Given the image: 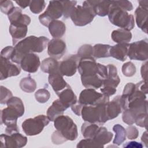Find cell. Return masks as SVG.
I'll return each mask as SVG.
<instances>
[{"label": "cell", "instance_id": "1", "mask_svg": "<svg viewBox=\"0 0 148 148\" xmlns=\"http://www.w3.org/2000/svg\"><path fill=\"white\" fill-rule=\"evenodd\" d=\"M49 39L45 36H29L18 42L14 47L11 61L20 65L22 58L31 53H40L47 46Z\"/></svg>", "mask_w": 148, "mask_h": 148}, {"label": "cell", "instance_id": "2", "mask_svg": "<svg viewBox=\"0 0 148 148\" xmlns=\"http://www.w3.org/2000/svg\"><path fill=\"white\" fill-rule=\"evenodd\" d=\"M108 16L110 22L120 28L130 31L135 26L134 16L120 8L113 1H112Z\"/></svg>", "mask_w": 148, "mask_h": 148}, {"label": "cell", "instance_id": "3", "mask_svg": "<svg viewBox=\"0 0 148 148\" xmlns=\"http://www.w3.org/2000/svg\"><path fill=\"white\" fill-rule=\"evenodd\" d=\"M94 1H85L83 5L76 6L70 18L76 26H84L92 22L96 14L94 10Z\"/></svg>", "mask_w": 148, "mask_h": 148}, {"label": "cell", "instance_id": "4", "mask_svg": "<svg viewBox=\"0 0 148 148\" xmlns=\"http://www.w3.org/2000/svg\"><path fill=\"white\" fill-rule=\"evenodd\" d=\"M54 125L67 140H75L77 139V125L68 116L62 114L57 117L54 121Z\"/></svg>", "mask_w": 148, "mask_h": 148}, {"label": "cell", "instance_id": "5", "mask_svg": "<svg viewBox=\"0 0 148 148\" xmlns=\"http://www.w3.org/2000/svg\"><path fill=\"white\" fill-rule=\"evenodd\" d=\"M105 103L95 106L83 105L81 110V116L84 121L102 125L108 120L105 114Z\"/></svg>", "mask_w": 148, "mask_h": 148}, {"label": "cell", "instance_id": "6", "mask_svg": "<svg viewBox=\"0 0 148 148\" xmlns=\"http://www.w3.org/2000/svg\"><path fill=\"white\" fill-rule=\"evenodd\" d=\"M50 121L47 116L40 114L34 118L25 119L23 122L21 127L23 131L27 135L34 136L39 134Z\"/></svg>", "mask_w": 148, "mask_h": 148}, {"label": "cell", "instance_id": "7", "mask_svg": "<svg viewBox=\"0 0 148 148\" xmlns=\"http://www.w3.org/2000/svg\"><path fill=\"white\" fill-rule=\"evenodd\" d=\"M63 15V6L61 1H51L46 10L39 16L40 23L47 27L54 20H56Z\"/></svg>", "mask_w": 148, "mask_h": 148}, {"label": "cell", "instance_id": "8", "mask_svg": "<svg viewBox=\"0 0 148 148\" xmlns=\"http://www.w3.org/2000/svg\"><path fill=\"white\" fill-rule=\"evenodd\" d=\"M109 101V97L98 92L94 88H86L79 95L78 102L82 105L95 106Z\"/></svg>", "mask_w": 148, "mask_h": 148}, {"label": "cell", "instance_id": "9", "mask_svg": "<svg viewBox=\"0 0 148 148\" xmlns=\"http://www.w3.org/2000/svg\"><path fill=\"white\" fill-rule=\"evenodd\" d=\"M148 40L144 39L129 44L128 57L131 60L146 61L148 58Z\"/></svg>", "mask_w": 148, "mask_h": 148}, {"label": "cell", "instance_id": "10", "mask_svg": "<svg viewBox=\"0 0 148 148\" xmlns=\"http://www.w3.org/2000/svg\"><path fill=\"white\" fill-rule=\"evenodd\" d=\"M0 147L6 148H20L25 146L27 143V138L19 132L11 134H1L0 136Z\"/></svg>", "mask_w": 148, "mask_h": 148}, {"label": "cell", "instance_id": "11", "mask_svg": "<svg viewBox=\"0 0 148 148\" xmlns=\"http://www.w3.org/2000/svg\"><path fill=\"white\" fill-rule=\"evenodd\" d=\"M80 57L76 54H71L59 62L58 71L62 76H72L77 69Z\"/></svg>", "mask_w": 148, "mask_h": 148}, {"label": "cell", "instance_id": "12", "mask_svg": "<svg viewBox=\"0 0 148 148\" xmlns=\"http://www.w3.org/2000/svg\"><path fill=\"white\" fill-rule=\"evenodd\" d=\"M20 66L14 64L12 61L1 57V80H4L12 76H17L20 74Z\"/></svg>", "mask_w": 148, "mask_h": 148}, {"label": "cell", "instance_id": "13", "mask_svg": "<svg viewBox=\"0 0 148 148\" xmlns=\"http://www.w3.org/2000/svg\"><path fill=\"white\" fill-rule=\"evenodd\" d=\"M66 49L65 42L61 39L53 38L47 45V53L53 58L60 59L65 53Z\"/></svg>", "mask_w": 148, "mask_h": 148}, {"label": "cell", "instance_id": "14", "mask_svg": "<svg viewBox=\"0 0 148 148\" xmlns=\"http://www.w3.org/2000/svg\"><path fill=\"white\" fill-rule=\"evenodd\" d=\"M40 64L38 56L31 53L25 55L22 58L20 65L24 71L28 73H35L38 71Z\"/></svg>", "mask_w": 148, "mask_h": 148}, {"label": "cell", "instance_id": "15", "mask_svg": "<svg viewBox=\"0 0 148 148\" xmlns=\"http://www.w3.org/2000/svg\"><path fill=\"white\" fill-rule=\"evenodd\" d=\"M22 116L17 109L13 106H8L1 112V124H3L6 126L16 125L18 118Z\"/></svg>", "mask_w": 148, "mask_h": 148}, {"label": "cell", "instance_id": "16", "mask_svg": "<svg viewBox=\"0 0 148 148\" xmlns=\"http://www.w3.org/2000/svg\"><path fill=\"white\" fill-rule=\"evenodd\" d=\"M105 110L108 121L117 117L122 113L123 109L120 101V95H117L112 101L106 102L105 105Z\"/></svg>", "mask_w": 148, "mask_h": 148}, {"label": "cell", "instance_id": "17", "mask_svg": "<svg viewBox=\"0 0 148 148\" xmlns=\"http://www.w3.org/2000/svg\"><path fill=\"white\" fill-rule=\"evenodd\" d=\"M10 24L28 25L31 18L27 14L22 13V10L18 7H14L7 14Z\"/></svg>", "mask_w": 148, "mask_h": 148}, {"label": "cell", "instance_id": "18", "mask_svg": "<svg viewBox=\"0 0 148 148\" xmlns=\"http://www.w3.org/2000/svg\"><path fill=\"white\" fill-rule=\"evenodd\" d=\"M48 81L57 94L68 86L64 79L63 76L59 72L49 74Z\"/></svg>", "mask_w": 148, "mask_h": 148}, {"label": "cell", "instance_id": "19", "mask_svg": "<svg viewBox=\"0 0 148 148\" xmlns=\"http://www.w3.org/2000/svg\"><path fill=\"white\" fill-rule=\"evenodd\" d=\"M106 66L108 69V76L103 80L102 86L116 88L120 82V77L117 75V68L113 64H109Z\"/></svg>", "mask_w": 148, "mask_h": 148}, {"label": "cell", "instance_id": "20", "mask_svg": "<svg viewBox=\"0 0 148 148\" xmlns=\"http://www.w3.org/2000/svg\"><path fill=\"white\" fill-rule=\"evenodd\" d=\"M57 95L58 96L61 102L67 108L71 107L77 102V97L69 85Z\"/></svg>", "mask_w": 148, "mask_h": 148}, {"label": "cell", "instance_id": "21", "mask_svg": "<svg viewBox=\"0 0 148 148\" xmlns=\"http://www.w3.org/2000/svg\"><path fill=\"white\" fill-rule=\"evenodd\" d=\"M9 32L12 37L13 45L15 46L18 42L25 38L27 31V25H12L9 26Z\"/></svg>", "mask_w": 148, "mask_h": 148}, {"label": "cell", "instance_id": "22", "mask_svg": "<svg viewBox=\"0 0 148 148\" xmlns=\"http://www.w3.org/2000/svg\"><path fill=\"white\" fill-rule=\"evenodd\" d=\"M148 8L139 6L135 11V17L137 26L146 34L147 33V12Z\"/></svg>", "mask_w": 148, "mask_h": 148}, {"label": "cell", "instance_id": "23", "mask_svg": "<svg viewBox=\"0 0 148 148\" xmlns=\"http://www.w3.org/2000/svg\"><path fill=\"white\" fill-rule=\"evenodd\" d=\"M129 43H117L111 46L110 56L119 61H124L128 56Z\"/></svg>", "mask_w": 148, "mask_h": 148}, {"label": "cell", "instance_id": "24", "mask_svg": "<svg viewBox=\"0 0 148 148\" xmlns=\"http://www.w3.org/2000/svg\"><path fill=\"white\" fill-rule=\"evenodd\" d=\"M67 108L61 102L59 99L54 100L51 105L47 110V116L51 121H54V120L58 116L62 115L64 112Z\"/></svg>", "mask_w": 148, "mask_h": 148}, {"label": "cell", "instance_id": "25", "mask_svg": "<svg viewBox=\"0 0 148 148\" xmlns=\"http://www.w3.org/2000/svg\"><path fill=\"white\" fill-rule=\"evenodd\" d=\"M113 136V134L111 132L108 131L106 127H99L92 139L97 143L103 147L105 144L109 143L112 140Z\"/></svg>", "mask_w": 148, "mask_h": 148}, {"label": "cell", "instance_id": "26", "mask_svg": "<svg viewBox=\"0 0 148 148\" xmlns=\"http://www.w3.org/2000/svg\"><path fill=\"white\" fill-rule=\"evenodd\" d=\"M50 35L56 39L62 37L66 31L65 24L60 20H54L48 26Z\"/></svg>", "mask_w": 148, "mask_h": 148}, {"label": "cell", "instance_id": "27", "mask_svg": "<svg viewBox=\"0 0 148 148\" xmlns=\"http://www.w3.org/2000/svg\"><path fill=\"white\" fill-rule=\"evenodd\" d=\"M132 34L130 31L119 28L112 31L111 38L117 43H128L132 39Z\"/></svg>", "mask_w": 148, "mask_h": 148}, {"label": "cell", "instance_id": "28", "mask_svg": "<svg viewBox=\"0 0 148 148\" xmlns=\"http://www.w3.org/2000/svg\"><path fill=\"white\" fill-rule=\"evenodd\" d=\"M40 66L41 71L44 73L51 74L59 72V62L56 59L52 57H49L44 59L42 61Z\"/></svg>", "mask_w": 148, "mask_h": 148}, {"label": "cell", "instance_id": "29", "mask_svg": "<svg viewBox=\"0 0 148 148\" xmlns=\"http://www.w3.org/2000/svg\"><path fill=\"white\" fill-rule=\"evenodd\" d=\"M112 1H94V10L96 15L104 17L108 14Z\"/></svg>", "mask_w": 148, "mask_h": 148}, {"label": "cell", "instance_id": "30", "mask_svg": "<svg viewBox=\"0 0 148 148\" xmlns=\"http://www.w3.org/2000/svg\"><path fill=\"white\" fill-rule=\"evenodd\" d=\"M93 57L94 58H101L110 57V49L111 46L105 44H96L93 47Z\"/></svg>", "mask_w": 148, "mask_h": 148}, {"label": "cell", "instance_id": "31", "mask_svg": "<svg viewBox=\"0 0 148 148\" xmlns=\"http://www.w3.org/2000/svg\"><path fill=\"white\" fill-rule=\"evenodd\" d=\"M99 127L97 124L85 121L81 127L82 135L84 138L92 139L96 134Z\"/></svg>", "mask_w": 148, "mask_h": 148}, {"label": "cell", "instance_id": "32", "mask_svg": "<svg viewBox=\"0 0 148 148\" xmlns=\"http://www.w3.org/2000/svg\"><path fill=\"white\" fill-rule=\"evenodd\" d=\"M113 130L116 134L113 143L119 146L121 145L126 139L125 129L120 124H117L113 127Z\"/></svg>", "mask_w": 148, "mask_h": 148}, {"label": "cell", "instance_id": "33", "mask_svg": "<svg viewBox=\"0 0 148 148\" xmlns=\"http://www.w3.org/2000/svg\"><path fill=\"white\" fill-rule=\"evenodd\" d=\"M20 87L24 92L31 93L34 92L36 88L35 80L30 76L23 78L20 82Z\"/></svg>", "mask_w": 148, "mask_h": 148}, {"label": "cell", "instance_id": "34", "mask_svg": "<svg viewBox=\"0 0 148 148\" xmlns=\"http://www.w3.org/2000/svg\"><path fill=\"white\" fill-rule=\"evenodd\" d=\"M63 6V16L65 19L71 17V13L76 6V1H61Z\"/></svg>", "mask_w": 148, "mask_h": 148}, {"label": "cell", "instance_id": "35", "mask_svg": "<svg viewBox=\"0 0 148 148\" xmlns=\"http://www.w3.org/2000/svg\"><path fill=\"white\" fill-rule=\"evenodd\" d=\"M46 7V2L43 0H32L29 4V9L34 14H39Z\"/></svg>", "mask_w": 148, "mask_h": 148}, {"label": "cell", "instance_id": "36", "mask_svg": "<svg viewBox=\"0 0 148 148\" xmlns=\"http://www.w3.org/2000/svg\"><path fill=\"white\" fill-rule=\"evenodd\" d=\"M7 106H11L17 109L23 115L24 113V106L22 100L17 97H12L10 98L7 103Z\"/></svg>", "mask_w": 148, "mask_h": 148}, {"label": "cell", "instance_id": "37", "mask_svg": "<svg viewBox=\"0 0 148 148\" xmlns=\"http://www.w3.org/2000/svg\"><path fill=\"white\" fill-rule=\"evenodd\" d=\"M35 97L38 102L44 103L49 99L50 94L46 88H40L36 91L35 93Z\"/></svg>", "mask_w": 148, "mask_h": 148}, {"label": "cell", "instance_id": "38", "mask_svg": "<svg viewBox=\"0 0 148 148\" xmlns=\"http://www.w3.org/2000/svg\"><path fill=\"white\" fill-rule=\"evenodd\" d=\"M77 54L80 58L93 57V47L89 44L83 45L78 49Z\"/></svg>", "mask_w": 148, "mask_h": 148}, {"label": "cell", "instance_id": "39", "mask_svg": "<svg viewBox=\"0 0 148 148\" xmlns=\"http://www.w3.org/2000/svg\"><path fill=\"white\" fill-rule=\"evenodd\" d=\"M122 72L125 76L132 77L136 73L135 65L131 61L124 63L122 66Z\"/></svg>", "mask_w": 148, "mask_h": 148}, {"label": "cell", "instance_id": "40", "mask_svg": "<svg viewBox=\"0 0 148 148\" xmlns=\"http://www.w3.org/2000/svg\"><path fill=\"white\" fill-rule=\"evenodd\" d=\"M77 148H85V147H102L101 145L97 143L93 139L85 138L81 140L77 145Z\"/></svg>", "mask_w": 148, "mask_h": 148}, {"label": "cell", "instance_id": "41", "mask_svg": "<svg viewBox=\"0 0 148 148\" xmlns=\"http://www.w3.org/2000/svg\"><path fill=\"white\" fill-rule=\"evenodd\" d=\"M12 97V92L10 90L3 86H1V104H6L8 101Z\"/></svg>", "mask_w": 148, "mask_h": 148}, {"label": "cell", "instance_id": "42", "mask_svg": "<svg viewBox=\"0 0 148 148\" xmlns=\"http://www.w3.org/2000/svg\"><path fill=\"white\" fill-rule=\"evenodd\" d=\"M135 123L140 127L147 129V113H142L139 114L135 120Z\"/></svg>", "mask_w": 148, "mask_h": 148}, {"label": "cell", "instance_id": "43", "mask_svg": "<svg viewBox=\"0 0 148 148\" xmlns=\"http://www.w3.org/2000/svg\"><path fill=\"white\" fill-rule=\"evenodd\" d=\"M126 136L130 140L135 139L138 138L139 135L138 130L134 125H130L126 129Z\"/></svg>", "mask_w": 148, "mask_h": 148}, {"label": "cell", "instance_id": "44", "mask_svg": "<svg viewBox=\"0 0 148 148\" xmlns=\"http://www.w3.org/2000/svg\"><path fill=\"white\" fill-rule=\"evenodd\" d=\"M14 7L13 3L11 1L1 0L0 1V9L4 14H8Z\"/></svg>", "mask_w": 148, "mask_h": 148}, {"label": "cell", "instance_id": "45", "mask_svg": "<svg viewBox=\"0 0 148 148\" xmlns=\"http://www.w3.org/2000/svg\"><path fill=\"white\" fill-rule=\"evenodd\" d=\"M51 140L54 144L60 145L66 142L67 140L60 134L58 131L56 130L51 135Z\"/></svg>", "mask_w": 148, "mask_h": 148}, {"label": "cell", "instance_id": "46", "mask_svg": "<svg viewBox=\"0 0 148 148\" xmlns=\"http://www.w3.org/2000/svg\"><path fill=\"white\" fill-rule=\"evenodd\" d=\"M121 9L125 11H131L133 9V6L132 3L127 0L123 1H113Z\"/></svg>", "mask_w": 148, "mask_h": 148}, {"label": "cell", "instance_id": "47", "mask_svg": "<svg viewBox=\"0 0 148 148\" xmlns=\"http://www.w3.org/2000/svg\"><path fill=\"white\" fill-rule=\"evenodd\" d=\"M14 51V47L8 46L3 48L1 51V57L11 61V58Z\"/></svg>", "mask_w": 148, "mask_h": 148}, {"label": "cell", "instance_id": "48", "mask_svg": "<svg viewBox=\"0 0 148 148\" xmlns=\"http://www.w3.org/2000/svg\"><path fill=\"white\" fill-rule=\"evenodd\" d=\"M135 90H136L135 84H134L132 83H128L125 86L122 95H124L128 98L130 96H131L134 92Z\"/></svg>", "mask_w": 148, "mask_h": 148}, {"label": "cell", "instance_id": "49", "mask_svg": "<svg viewBox=\"0 0 148 148\" xmlns=\"http://www.w3.org/2000/svg\"><path fill=\"white\" fill-rule=\"evenodd\" d=\"M101 91L102 92V94L109 97L116 93V88L107 86H102L101 88Z\"/></svg>", "mask_w": 148, "mask_h": 148}, {"label": "cell", "instance_id": "50", "mask_svg": "<svg viewBox=\"0 0 148 148\" xmlns=\"http://www.w3.org/2000/svg\"><path fill=\"white\" fill-rule=\"evenodd\" d=\"M136 88L145 94H147V82H145L144 80H142L135 84Z\"/></svg>", "mask_w": 148, "mask_h": 148}, {"label": "cell", "instance_id": "51", "mask_svg": "<svg viewBox=\"0 0 148 148\" xmlns=\"http://www.w3.org/2000/svg\"><path fill=\"white\" fill-rule=\"evenodd\" d=\"M83 106V105L79 103L77 101L76 103L72 105L71 106V108L72 110L75 114H76L78 116H81V110H82Z\"/></svg>", "mask_w": 148, "mask_h": 148}, {"label": "cell", "instance_id": "52", "mask_svg": "<svg viewBox=\"0 0 148 148\" xmlns=\"http://www.w3.org/2000/svg\"><path fill=\"white\" fill-rule=\"evenodd\" d=\"M140 73L142 77L143 78V80L147 82V62L146 61L144 64H142L140 69Z\"/></svg>", "mask_w": 148, "mask_h": 148}, {"label": "cell", "instance_id": "53", "mask_svg": "<svg viewBox=\"0 0 148 148\" xmlns=\"http://www.w3.org/2000/svg\"><path fill=\"white\" fill-rule=\"evenodd\" d=\"M19 132V128L17 126V124L16 125H12L9 126H6L5 129V133L6 134H11L14 132Z\"/></svg>", "mask_w": 148, "mask_h": 148}, {"label": "cell", "instance_id": "54", "mask_svg": "<svg viewBox=\"0 0 148 148\" xmlns=\"http://www.w3.org/2000/svg\"><path fill=\"white\" fill-rule=\"evenodd\" d=\"M143 146V145L139 142L135 141H131L130 142H127L123 145V147H138L141 148Z\"/></svg>", "mask_w": 148, "mask_h": 148}, {"label": "cell", "instance_id": "55", "mask_svg": "<svg viewBox=\"0 0 148 148\" xmlns=\"http://www.w3.org/2000/svg\"><path fill=\"white\" fill-rule=\"evenodd\" d=\"M15 2L21 8L25 9L27 7L29 6L31 1H16Z\"/></svg>", "mask_w": 148, "mask_h": 148}, {"label": "cell", "instance_id": "56", "mask_svg": "<svg viewBox=\"0 0 148 148\" xmlns=\"http://www.w3.org/2000/svg\"><path fill=\"white\" fill-rule=\"evenodd\" d=\"M141 141L143 143H144V145H145V146L147 147V145H148V142H147V131H145L142 136L141 138Z\"/></svg>", "mask_w": 148, "mask_h": 148}, {"label": "cell", "instance_id": "57", "mask_svg": "<svg viewBox=\"0 0 148 148\" xmlns=\"http://www.w3.org/2000/svg\"><path fill=\"white\" fill-rule=\"evenodd\" d=\"M138 2L139 4V6H143L145 8H148L147 7V5H148V1L147 0H145V1L141 0V1H139Z\"/></svg>", "mask_w": 148, "mask_h": 148}]
</instances>
